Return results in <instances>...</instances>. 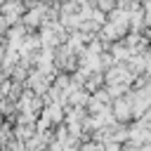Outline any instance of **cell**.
Masks as SVG:
<instances>
[{
  "instance_id": "obj_3",
  "label": "cell",
  "mask_w": 151,
  "mask_h": 151,
  "mask_svg": "<svg viewBox=\"0 0 151 151\" xmlns=\"http://www.w3.org/2000/svg\"><path fill=\"white\" fill-rule=\"evenodd\" d=\"M21 2H24V5H28V7H35L40 0H21Z\"/></svg>"
},
{
  "instance_id": "obj_2",
  "label": "cell",
  "mask_w": 151,
  "mask_h": 151,
  "mask_svg": "<svg viewBox=\"0 0 151 151\" xmlns=\"http://www.w3.org/2000/svg\"><path fill=\"white\" fill-rule=\"evenodd\" d=\"M113 5H116V0H97V7H99L101 12H111Z\"/></svg>"
},
{
  "instance_id": "obj_1",
  "label": "cell",
  "mask_w": 151,
  "mask_h": 151,
  "mask_svg": "<svg viewBox=\"0 0 151 151\" xmlns=\"http://www.w3.org/2000/svg\"><path fill=\"white\" fill-rule=\"evenodd\" d=\"M0 14L9 21V26L19 24L21 17H24V2H21V0H5L2 7H0Z\"/></svg>"
}]
</instances>
